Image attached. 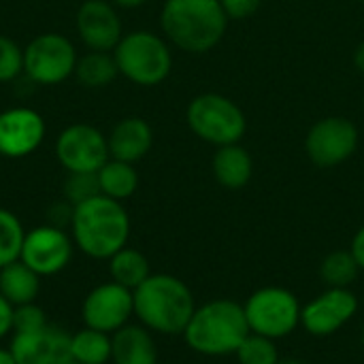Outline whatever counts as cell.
<instances>
[{
  "mask_svg": "<svg viewBox=\"0 0 364 364\" xmlns=\"http://www.w3.org/2000/svg\"><path fill=\"white\" fill-rule=\"evenodd\" d=\"M360 339H363V348H364V324H363V337H360Z\"/></svg>",
  "mask_w": 364,
  "mask_h": 364,
  "instance_id": "39",
  "label": "cell"
},
{
  "mask_svg": "<svg viewBox=\"0 0 364 364\" xmlns=\"http://www.w3.org/2000/svg\"><path fill=\"white\" fill-rule=\"evenodd\" d=\"M215 181L226 190H241L250 183L254 175V160L245 147L239 143L218 147L211 162Z\"/></svg>",
  "mask_w": 364,
  "mask_h": 364,
  "instance_id": "19",
  "label": "cell"
},
{
  "mask_svg": "<svg viewBox=\"0 0 364 364\" xmlns=\"http://www.w3.org/2000/svg\"><path fill=\"white\" fill-rule=\"evenodd\" d=\"M277 364H305V363H301V360H296V358H282Z\"/></svg>",
  "mask_w": 364,
  "mask_h": 364,
  "instance_id": "37",
  "label": "cell"
},
{
  "mask_svg": "<svg viewBox=\"0 0 364 364\" xmlns=\"http://www.w3.org/2000/svg\"><path fill=\"white\" fill-rule=\"evenodd\" d=\"M55 158L66 173H98L111 158L107 136L90 124H73L55 139Z\"/></svg>",
  "mask_w": 364,
  "mask_h": 364,
  "instance_id": "10",
  "label": "cell"
},
{
  "mask_svg": "<svg viewBox=\"0 0 364 364\" xmlns=\"http://www.w3.org/2000/svg\"><path fill=\"white\" fill-rule=\"evenodd\" d=\"M23 73V49L9 36L0 34V83H9Z\"/></svg>",
  "mask_w": 364,
  "mask_h": 364,
  "instance_id": "29",
  "label": "cell"
},
{
  "mask_svg": "<svg viewBox=\"0 0 364 364\" xmlns=\"http://www.w3.org/2000/svg\"><path fill=\"white\" fill-rule=\"evenodd\" d=\"M45 119L30 107H13L0 113V156L26 158L45 141Z\"/></svg>",
  "mask_w": 364,
  "mask_h": 364,
  "instance_id": "14",
  "label": "cell"
},
{
  "mask_svg": "<svg viewBox=\"0 0 364 364\" xmlns=\"http://www.w3.org/2000/svg\"><path fill=\"white\" fill-rule=\"evenodd\" d=\"M109 275L111 282L134 292L151 275L149 260L139 250L126 245L109 258Z\"/></svg>",
  "mask_w": 364,
  "mask_h": 364,
  "instance_id": "22",
  "label": "cell"
},
{
  "mask_svg": "<svg viewBox=\"0 0 364 364\" xmlns=\"http://www.w3.org/2000/svg\"><path fill=\"white\" fill-rule=\"evenodd\" d=\"M9 350L17 364H64L70 360V333L49 322L32 333H13Z\"/></svg>",
  "mask_w": 364,
  "mask_h": 364,
  "instance_id": "15",
  "label": "cell"
},
{
  "mask_svg": "<svg viewBox=\"0 0 364 364\" xmlns=\"http://www.w3.org/2000/svg\"><path fill=\"white\" fill-rule=\"evenodd\" d=\"M354 66L364 75V41L356 47V51H354Z\"/></svg>",
  "mask_w": 364,
  "mask_h": 364,
  "instance_id": "34",
  "label": "cell"
},
{
  "mask_svg": "<svg viewBox=\"0 0 364 364\" xmlns=\"http://www.w3.org/2000/svg\"><path fill=\"white\" fill-rule=\"evenodd\" d=\"M70 360L79 364L111 363V335L83 326L70 335Z\"/></svg>",
  "mask_w": 364,
  "mask_h": 364,
  "instance_id": "23",
  "label": "cell"
},
{
  "mask_svg": "<svg viewBox=\"0 0 364 364\" xmlns=\"http://www.w3.org/2000/svg\"><path fill=\"white\" fill-rule=\"evenodd\" d=\"M73 237L64 228L43 224L26 232L19 260L41 277L62 273L73 258Z\"/></svg>",
  "mask_w": 364,
  "mask_h": 364,
  "instance_id": "11",
  "label": "cell"
},
{
  "mask_svg": "<svg viewBox=\"0 0 364 364\" xmlns=\"http://www.w3.org/2000/svg\"><path fill=\"white\" fill-rule=\"evenodd\" d=\"M107 143L109 156L113 160L136 164L149 154L154 145V130L143 117H124L113 126L111 134L107 136Z\"/></svg>",
  "mask_w": 364,
  "mask_h": 364,
  "instance_id": "17",
  "label": "cell"
},
{
  "mask_svg": "<svg viewBox=\"0 0 364 364\" xmlns=\"http://www.w3.org/2000/svg\"><path fill=\"white\" fill-rule=\"evenodd\" d=\"M75 28L90 51H113L124 36L115 4L107 0H85L77 9Z\"/></svg>",
  "mask_w": 364,
  "mask_h": 364,
  "instance_id": "16",
  "label": "cell"
},
{
  "mask_svg": "<svg viewBox=\"0 0 364 364\" xmlns=\"http://www.w3.org/2000/svg\"><path fill=\"white\" fill-rule=\"evenodd\" d=\"M62 192H64L66 203H70L73 207L81 205L100 194L98 175L96 173H68Z\"/></svg>",
  "mask_w": 364,
  "mask_h": 364,
  "instance_id": "28",
  "label": "cell"
},
{
  "mask_svg": "<svg viewBox=\"0 0 364 364\" xmlns=\"http://www.w3.org/2000/svg\"><path fill=\"white\" fill-rule=\"evenodd\" d=\"M96 175H98L100 194L109 196L113 200H119V203L130 198L139 188V173H136L134 164H130V162L109 158Z\"/></svg>",
  "mask_w": 364,
  "mask_h": 364,
  "instance_id": "21",
  "label": "cell"
},
{
  "mask_svg": "<svg viewBox=\"0 0 364 364\" xmlns=\"http://www.w3.org/2000/svg\"><path fill=\"white\" fill-rule=\"evenodd\" d=\"M132 296L139 324L156 335H183L196 309L194 294L186 282L168 273H151Z\"/></svg>",
  "mask_w": 364,
  "mask_h": 364,
  "instance_id": "2",
  "label": "cell"
},
{
  "mask_svg": "<svg viewBox=\"0 0 364 364\" xmlns=\"http://www.w3.org/2000/svg\"><path fill=\"white\" fill-rule=\"evenodd\" d=\"M358 2H364V0H358Z\"/></svg>",
  "mask_w": 364,
  "mask_h": 364,
  "instance_id": "40",
  "label": "cell"
},
{
  "mask_svg": "<svg viewBox=\"0 0 364 364\" xmlns=\"http://www.w3.org/2000/svg\"><path fill=\"white\" fill-rule=\"evenodd\" d=\"M0 364H17L9 348H6V350H2V348H0Z\"/></svg>",
  "mask_w": 364,
  "mask_h": 364,
  "instance_id": "36",
  "label": "cell"
},
{
  "mask_svg": "<svg viewBox=\"0 0 364 364\" xmlns=\"http://www.w3.org/2000/svg\"><path fill=\"white\" fill-rule=\"evenodd\" d=\"M358 296L350 288H326L314 301L303 305L301 326L311 337H331L339 333L358 314Z\"/></svg>",
  "mask_w": 364,
  "mask_h": 364,
  "instance_id": "13",
  "label": "cell"
},
{
  "mask_svg": "<svg viewBox=\"0 0 364 364\" xmlns=\"http://www.w3.org/2000/svg\"><path fill=\"white\" fill-rule=\"evenodd\" d=\"M77 60V49L64 34L45 32L23 47V75L38 85H58L75 75Z\"/></svg>",
  "mask_w": 364,
  "mask_h": 364,
  "instance_id": "8",
  "label": "cell"
},
{
  "mask_svg": "<svg viewBox=\"0 0 364 364\" xmlns=\"http://www.w3.org/2000/svg\"><path fill=\"white\" fill-rule=\"evenodd\" d=\"M350 252H352L354 260L358 262L360 271H364V226H360V228H358V232L354 235L352 245H350Z\"/></svg>",
  "mask_w": 364,
  "mask_h": 364,
  "instance_id": "33",
  "label": "cell"
},
{
  "mask_svg": "<svg viewBox=\"0 0 364 364\" xmlns=\"http://www.w3.org/2000/svg\"><path fill=\"white\" fill-rule=\"evenodd\" d=\"M360 275V267L350 250L331 252L320 264V277L326 288H350Z\"/></svg>",
  "mask_w": 364,
  "mask_h": 364,
  "instance_id": "25",
  "label": "cell"
},
{
  "mask_svg": "<svg viewBox=\"0 0 364 364\" xmlns=\"http://www.w3.org/2000/svg\"><path fill=\"white\" fill-rule=\"evenodd\" d=\"M243 309L250 331L273 341L290 337L301 326L303 305L288 288H260L243 303Z\"/></svg>",
  "mask_w": 364,
  "mask_h": 364,
  "instance_id": "7",
  "label": "cell"
},
{
  "mask_svg": "<svg viewBox=\"0 0 364 364\" xmlns=\"http://www.w3.org/2000/svg\"><path fill=\"white\" fill-rule=\"evenodd\" d=\"M70 237L77 250L94 260H109L130 239V218L119 200L94 196L73 207Z\"/></svg>",
  "mask_w": 364,
  "mask_h": 364,
  "instance_id": "1",
  "label": "cell"
},
{
  "mask_svg": "<svg viewBox=\"0 0 364 364\" xmlns=\"http://www.w3.org/2000/svg\"><path fill=\"white\" fill-rule=\"evenodd\" d=\"M160 28L177 49L207 53L224 38L228 15L220 0H166L160 11Z\"/></svg>",
  "mask_w": 364,
  "mask_h": 364,
  "instance_id": "4",
  "label": "cell"
},
{
  "mask_svg": "<svg viewBox=\"0 0 364 364\" xmlns=\"http://www.w3.org/2000/svg\"><path fill=\"white\" fill-rule=\"evenodd\" d=\"M41 290V275H36L21 260H15L0 269V294L13 305L34 303Z\"/></svg>",
  "mask_w": 364,
  "mask_h": 364,
  "instance_id": "20",
  "label": "cell"
},
{
  "mask_svg": "<svg viewBox=\"0 0 364 364\" xmlns=\"http://www.w3.org/2000/svg\"><path fill=\"white\" fill-rule=\"evenodd\" d=\"M119 75L128 81L151 87L162 83L173 68V53L166 41L149 30H134L122 36L113 49Z\"/></svg>",
  "mask_w": 364,
  "mask_h": 364,
  "instance_id": "5",
  "label": "cell"
},
{
  "mask_svg": "<svg viewBox=\"0 0 364 364\" xmlns=\"http://www.w3.org/2000/svg\"><path fill=\"white\" fill-rule=\"evenodd\" d=\"M111 2L119 9H136V6L145 4L147 0H111Z\"/></svg>",
  "mask_w": 364,
  "mask_h": 364,
  "instance_id": "35",
  "label": "cell"
},
{
  "mask_svg": "<svg viewBox=\"0 0 364 364\" xmlns=\"http://www.w3.org/2000/svg\"><path fill=\"white\" fill-rule=\"evenodd\" d=\"M119 75L113 53L109 51H87L77 60L75 77L81 85L90 90L107 87Z\"/></svg>",
  "mask_w": 364,
  "mask_h": 364,
  "instance_id": "24",
  "label": "cell"
},
{
  "mask_svg": "<svg viewBox=\"0 0 364 364\" xmlns=\"http://www.w3.org/2000/svg\"><path fill=\"white\" fill-rule=\"evenodd\" d=\"M23 237L26 230L19 218L9 209H0V269L19 260Z\"/></svg>",
  "mask_w": 364,
  "mask_h": 364,
  "instance_id": "26",
  "label": "cell"
},
{
  "mask_svg": "<svg viewBox=\"0 0 364 364\" xmlns=\"http://www.w3.org/2000/svg\"><path fill=\"white\" fill-rule=\"evenodd\" d=\"M235 356L239 364H277L282 360L275 341L254 333L245 337V341L239 346Z\"/></svg>",
  "mask_w": 364,
  "mask_h": 364,
  "instance_id": "27",
  "label": "cell"
},
{
  "mask_svg": "<svg viewBox=\"0 0 364 364\" xmlns=\"http://www.w3.org/2000/svg\"><path fill=\"white\" fill-rule=\"evenodd\" d=\"M49 320L36 303H26L15 307L13 311V333H32L43 326H47Z\"/></svg>",
  "mask_w": 364,
  "mask_h": 364,
  "instance_id": "30",
  "label": "cell"
},
{
  "mask_svg": "<svg viewBox=\"0 0 364 364\" xmlns=\"http://www.w3.org/2000/svg\"><path fill=\"white\" fill-rule=\"evenodd\" d=\"M64 364H79V363H75V360H66Z\"/></svg>",
  "mask_w": 364,
  "mask_h": 364,
  "instance_id": "38",
  "label": "cell"
},
{
  "mask_svg": "<svg viewBox=\"0 0 364 364\" xmlns=\"http://www.w3.org/2000/svg\"><path fill=\"white\" fill-rule=\"evenodd\" d=\"M358 149V128L348 117H324L305 136V154L320 168L348 162Z\"/></svg>",
  "mask_w": 364,
  "mask_h": 364,
  "instance_id": "9",
  "label": "cell"
},
{
  "mask_svg": "<svg viewBox=\"0 0 364 364\" xmlns=\"http://www.w3.org/2000/svg\"><path fill=\"white\" fill-rule=\"evenodd\" d=\"M220 4L228 19H247L260 9L262 0H220Z\"/></svg>",
  "mask_w": 364,
  "mask_h": 364,
  "instance_id": "31",
  "label": "cell"
},
{
  "mask_svg": "<svg viewBox=\"0 0 364 364\" xmlns=\"http://www.w3.org/2000/svg\"><path fill=\"white\" fill-rule=\"evenodd\" d=\"M250 333L243 305L230 299H215L194 309L183 331V341L194 354L224 358L235 356Z\"/></svg>",
  "mask_w": 364,
  "mask_h": 364,
  "instance_id": "3",
  "label": "cell"
},
{
  "mask_svg": "<svg viewBox=\"0 0 364 364\" xmlns=\"http://www.w3.org/2000/svg\"><path fill=\"white\" fill-rule=\"evenodd\" d=\"M113 364H160L154 333L143 324H126L111 335Z\"/></svg>",
  "mask_w": 364,
  "mask_h": 364,
  "instance_id": "18",
  "label": "cell"
},
{
  "mask_svg": "<svg viewBox=\"0 0 364 364\" xmlns=\"http://www.w3.org/2000/svg\"><path fill=\"white\" fill-rule=\"evenodd\" d=\"M186 122L200 141L215 147L239 143L247 130V117L243 109L228 96L213 92L190 100L186 109Z\"/></svg>",
  "mask_w": 364,
  "mask_h": 364,
  "instance_id": "6",
  "label": "cell"
},
{
  "mask_svg": "<svg viewBox=\"0 0 364 364\" xmlns=\"http://www.w3.org/2000/svg\"><path fill=\"white\" fill-rule=\"evenodd\" d=\"M132 316H134L132 290L115 282H105L92 288L81 305L83 324L107 335H113L126 324H130Z\"/></svg>",
  "mask_w": 364,
  "mask_h": 364,
  "instance_id": "12",
  "label": "cell"
},
{
  "mask_svg": "<svg viewBox=\"0 0 364 364\" xmlns=\"http://www.w3.org/2000/svg\"><path fill=\"white\" fill-rule=\"evenodd\" d=\"M13 311L15 307L0 294V339L13 333Z\"/></svg>",
  "mask_w": 364,
  "mask_h": 364,
  "instance_id": "32",
  "label": "cell"
}]
</instances>
